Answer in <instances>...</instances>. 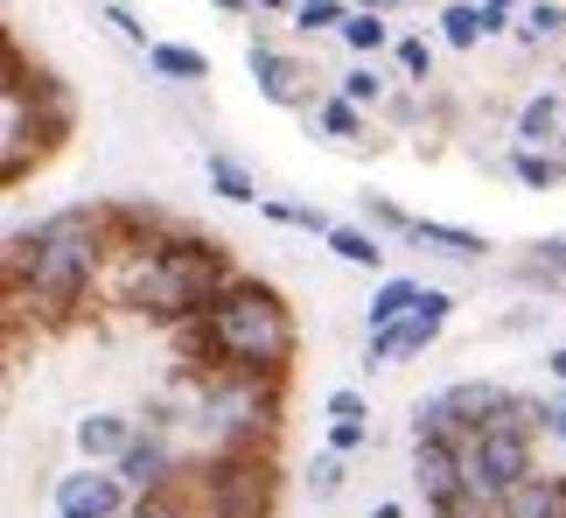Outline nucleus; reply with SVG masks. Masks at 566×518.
Masks as SVG:
<instances>
[{"instance_id": "obj_1", "label": "nucleus", "mask_w": 566, "mask_h": 518, "mask_svg": "<svg viewBox=\"0 0 566 518\" xmlns=\"http://www.w3.org/2000/svg\"><path fill=\"white\" fill-rule=\"evenodd\" d=\"M98 259H105V225L92 210H56L35 239H14L8 273H14V294L42 301V309H71L92 288Z\"/></svg>"}, {"instance_id": "obj_5", "label": "nucleus", "mask_w": 566, "mask_h": 518, "mask_svg": "<svg viewBox=\"0 0 566 518\" xmlns=\"http://www.w3.org/2000/svg\"><path fill=\"white\" fill-rule=\"evenodd\" d=\"M203 498H210V518H266L273 477H266V463H245V456H231V463H217V469H210Z\"/></svg>"}, {"instance_id": "obj_28", "label": "nucleus", "mask_w": 566, "mask_h": 518, "mask_svg": "<svg viewBox=\"0 0 566 518\" xmlns=\"http://www.w3.org/2000/svg\"><path fill=\"white\" fill-rule=\"evenodd\" d=\"M308 490H315V498H336V490H343V463H336V456H315Z\"/></svg>"}, {"instance_id": "obj_9", "label": "nucleus", "mask_w": 566, "mask_h": 518, "mask_svg": "<svg viewBox=\"0 0 566 518\" xmlns=\"http://www.w3.org/2000/svg\"><path fill=\"white\" fill-rule=\"evenodd\" d=\"M441 414L454 435H469V427H490V421H511V393L504 385H483V379H469V385H448L441 393Z\"/></svg>"}, {"instance_id": "obj_12", "label": "nucleus", "mask_w": 566, "mask_h": 518, "mask_svg": "<svg viewBox=\"0 0 566 518\" xmlns=\"http://www.w3.org/2000/svg\"><path fill=\"white\" fill-rule=\"evenodd\" d=\"M496 518H566V484H553V477H517L504 498H496Z\"/></svg>"}, {"instance_id": "obj_32", "label": "nucleus", "mask_w": 566, "mask_h": 518, "mask_svg": "<svg viewBox=\"0 0 566 518\" xmlns=\"http://www.w3.org/2000/svg\"><path fill=\"white\" fill-rule=\"evenodd\" d=\"M322 126H329V134H357V105L350 99H329V105H322Z\"/></svg>"}, {"instance_id": "obj_20", "label": "nucleus", "mask_w": 566, "mask_h": 518, "mask_svg": "<svg viewBox=\"0 0 566 518\" xmlns=\"http://www.w3.org/2000/svg\"><path fill=\"white\" fill-rule=\"evenodd\" d=\"M210 183H217V197H231V204H252V197H259V183H252L231 155H210Z\"/></svg>"}, {"instance_id": "obj_3", "label": "nucleus", "mask_w": 566, "mask_h": 518, "mask_svg": "<svg viewBox=\"0 0 566 518\" xmlns=\"http://www.w3.org/2000/svg\"><path fill=\"white\" fill-rule=\"evenodd\" d=\"M224 288H231V280H224V267H217L210 246L168 239V246H147V252L134 259L126 301H134V309H147V315H161V322H182V315H203Z\"/></svg>"}, {"instance_id": "obj_23", "label": "nucleus", "mask_w": 566, "mask_h": 518, "mask_svg": "<svg viewBox=\"0 0 566 518\" xmlns=\"http://www.w3.org/2000/svg\"><path fill=\"white\" fill-rule=\"evenodd\" d=\"M343 42H350V50H385V21L378 14H350L343 21Z\"/></svg>"}, {"instance_id": "obj_7", "label": "nucleus", "mask_w": 566, "mask_h": 518, "mask_svg": "<svg viewBox=\"0 0 566 518\" xmlns=\"http://www.w3.org/2000/svg\"><path fill=\"white\" fill-rule=\"evenodd\" d=\"M29 141L42 147V120L29 105V77H21V63L8 56V113H0V176H8V183L29 168Z\"/></svg>"}, {"instance_id": "obj_13", "label": "nucleus", "mask_w": 566, "mask_h": 518, "mask_svg": "<svg viewBox=\"0 0 566 518\" xmlns=\"http://www.w3.org/2000/svg\"><path fill=\"white\" fill-rule=\"evenodd\" d=\"M119 477L134 490H168V448L147 435V442H126L119 448Z\"/></svg>"}, {"instance_id": "obj_42", "label": "nucleus", "mask_w": 566, "mask_h": 518, "mask_svg": "<svg viewBox=\"0 0 566 518\" xmlns=\"http://www.w3.org/2000/svg\"><path fill=\"white\" fill-rule=\"evenodd\" d=\"M56 518H71V511H56Z\"/></svg>"}, {"instance_id": "obj_33", "label": "nucleus", "mask_w": 566, "mask_h": 518, "mask_svg": "<svg viewBox=\"0 0 566 518\" xmlns=\"http://www.w3.org/2000/svg\"><path fill=\"white\" fill-rule=\"evenodd\" d=\"M399 63H406L412 77H427V71H433V50H427L420 35H406V42H399Z\"/></svg>"}, {"instance_id": "obj_38", "label": "nucleus", "mask_w": 566, "mask_h": 518, "mask_svg": "<svg viewBox=\"0 0 566 518\" xmlns=\"http://www.w3.org/2000/svg\"><path fill=\"white\" fill-rule=\"evenodd\" d=\"M538 267H546V273H566V239H546V246H538Z\"/></svg>"}, {"instance_id": "obj_21", "label": "nucleus", "mask_w": 566, "mask_h": 518, "mask_svg": "<svg viewBox=\"0 0 566 518\" xmlns=\"http://www.w3.org/2000/svg\"><path fill=\"white\" fill-rule=\"evenodd\" d=\"M329 246H336V259H350V267H378V252H385L371 231H350V225H336Z\"/></svg>"}, {"instance_id": "obj_15", "label": "nucleus", "mask_w": 566, "mask_h": 518, "mask_svg": "<svg viewBox=\"0 0 566 518\" xmlns=\"http://www.w3.org/2000/svg\"><path fill=\"white\" fill-rule=\"evenodd\" d=\"M252 77H259V92H266V99H280V105H294L301 99V71H294V63L287 56H273V50H252Z\"/></svg>"}, {"instance_id": "obj_31", "label": "nucleus", "mask_w": 566, "mask_h": 518, "mask_svg": "<svg viewBox=\"0 0 566 518\" xmlns=\"http://www.w3.org/2000/svg\"><path fill=\"white\" fill-rule=\"evenodd\" d=\"M559 29H566V14L553 8V0H538V8L525 14V35H559Z\"/></svg>"}, {"instance_id": "obj_17", "label": "nucleus", "mask_w": 566, "mask_h": 518, "mask_svg": "<svg viewBox=\"0 0 566 518\" xmlns=\"http://www.w3.org/2000/svg\"><path fill=\"white\" fill-rule=\"evenodd\" d=\"M126 442H134V435H126V421H119V414H92V421H77V448H84V456H119Z\"/></svg>"}, {"instance_id": "obj_6", "label": "nucleus", "mask_w": 566, "mask_h": 518, "mask_svg": "<svg viewBox=\"0 0 566 518\" xmlns=\"http://www.w3.org/2000/svg\"><path fill=\"white\" fill-rule=\"evenodd\" d=\"M448 309H454V301H448L441 288H427V301H420L412 315H399V322H385V330H371V364H399V358H420L427 343L441 336Z\"/></svg>"}, {"instance_id": "obj_16", "label": "nucleus", "mask_w": 566, "mask_h": 518, "mask_svg": "<svg viewBox=\"0 0 566 518\" xmlns=\"http://www.w3.org/2000/svg\"><path fill=\"white\" fill-rule=\"evenodd\" d=\"M420 301H427V288H420V280H385V288L371 294V330H385V322L412 315Z\"/></svg>"}, {"instance_id": "obj_10", "label": "nucleus", "mask_w": 566, "mask_h": 518, "mask_svg": "<svg viewBox=\"0 0 566 518\" xmlns=\"http://www.w3.org/2000/svg\"><path fill=\"white\" fill-rule=\"evenodd\" d=\"M412 477H420V490H427V505H433V511L469 490V477H462V448L441 442V435L420 442V456H412Z\"/></svg>"}, {"instance_id": "obj_37", "label": "nucleus", "mask_w": 566, "mask_h": 518, "mask_svg": "<svg viewBox=\"0 0 566 518\" xmlns=\"http://www.w3.org/2000/svg\"><path fill=\"white\" fill-rule=\"evenodd\" d=\"M364 435H371V427H329V448H336V456H350Z\"/></svg>"}, {"instance_id": "obj_39", "label": "nucleus", "mask_w": 566, "mask_h": 518, "mask_svg": "<svg viewBox=\"0 0 566 518\" xmlns=\"http://www.w3.org/2000/svg\"><path fill=\"white\" fill-rule=\"evenodd\" d=\"M371 518H406V511H399V505H378V511H371Z\"/></svg>"}, {"instance_id": "obj_24", "label": "nucleus", "mask_w": 566, "mask_h": 518, "mask_svg": "<svg viewBox=\"0 0 566 518\" xmlns=\"http://www.w3.org/2000/svg\"><path fill=\"white\" fill-rule=\"evenodd\" d=\"M134 518H189V511H182V498H176V490H140Z\"/></svg>"}, {"instance_id": "obj_2", "label": "nucleus", "mask_w": 566, "mask_h": 518, "mask_svg": "<svg viewBox=\"0 0 566 518\" xmlns=\"http://www.w3.org/2000/svg\"><path fill=\"white\" fill-rule=\"evenodd\" d=\"M203 343L231 372H280L294 358V315L287 301L259 280H231L224 294L203 309Z\"/></svg>"}, {"instance_id": "obj_36", "label": "nucleus", "mask_w": 566, "mask_h": 518, "mask_svg": "<svg viewBox=\"0 0 566 518\" xmlns=\"http://www.w3.org/2000/svg\"><path fill=\"white\" fill-rule=\"evenodd\" d=\"M538 427H553V435L566 442V400H546V406H538Z\"/></svg>"}, {"instance_id": "obj_40", "label": "nucleus", "mask_w": 566, "mask_h": 518, "mask_svg": "<svg viewBox=\"0 0 566 518\" xmlns=\"http://www.w3.org/2000/svg\"><path fill=\"white\" fill-rule=\"evenodd\" d=\"M553 372H559V379H566V351H553Z\"/></svg>"}, {"instance_id": "obj_4", "label": "nucleus", "mask_w": 566, "mask_h": 518, "mask_svg": "<svg viewBox=\"0 0 566 518\" xmlns=\"http://www.w3.org/2000/svg\"><path fill=\"white\" fill-rule=\"evenodd\" d=\"M454 448H462V477L475 498H504V490L517 477H532V442L517 421H490V427H469V435H454Z\"/></svg>"}, {"instance_id": "obj_41", "label": "nucleus", "mask_w": 566, "mask_h": 518, "mask_svg": "<svg viewBox=\"0 0 566 518\" xmlns=\"http://www.w3.org/2000/svg\"><path fill=\"white\" fill-rule=\"evenodd\" d=\"M259 8H287V0H259Z\"/></svg>"}, {"instance_id": "obj_22", "label": "nucleus", "mask_w": 566, "mask_h": 518, "mask_svg": "<svg viewBox=\"0 0 566 518\" xmlns=\"http://www.w3.org/2000/svg\"><path fill=\"white\" fill-rule=\"evenodd\" d=\"M517 134H525L532 147H538V141H553V134H559V105H553V99H532L525 113H517Z\"/></svg>"}, {"instance_id": "obj_35", "label": "nucleus", "mask_w": 566, "mask_h": 518, "mask_svg": "<svg viewBox=\"0 0 566 518\" xmlns=\"http://www.w3.org/2000/svg\"><path fill=\"white\" fill-rule=\"evenodd\" d=\"M105 21H113V29H119L126 42H147V29H140V21H134V14H126V8H105Z\"/></svg>"}, {"instance_id": "obj_14", "label": "nucleus", "mask_w": 566, "mask_h": 518, "mask_svg": "<svg viewBox=\"0 0 566 518\" xmlns=\"http://www.w3.org/2000/svg\"><path fill=\"white\" fill-rule=\"evenodd\" d=\"M406 231H412V239H420L427 252H448V259H475V252H483V239H475V231H462V225H433V218H412Z\"/></svg>"}, {"instance_id": "obj_19", "label": "nucleus", "mask_w": 566, "mask_h": 518, "mask_svg": "<svg viewBox=\"0 0 566 518\" xmlns=\"http://www.w3.org/2000/svg\"><path fill=\"white\" fill-rule=\"evenodd\" d=\"M147 63H155L161 77H210V63L196 56V50H182V42H155V50H147Z\"/></svg>"}, {"instance_id": "obj_27", "label": "nucleus", "mask_w": 566, "mask_h": 518, "mask_svg": "<svg viewBox=\"0 0 566 518\" xmlns=\"http://www.w3.org/2000/svg\"><path fill=\"white\" fill-rule=\"evenodd\" d=\"M336 21H350L343 0H301V29H336Z\"/></svg>"}, {"instance_id": "obj_11", "label": "nucleus", "mask_w": 566, "mask_h": 518, "mask_svg": "<svg viewBox=\"0 0 566 518\" xmlns=\"http://www.w3.org/2000/svg\"><path fill=\"white\" fill-rule=\"evenodd\" d=\"M119 469L113 477H92V469H77V477H63L56 484V511H71V518H119Z\"/></svg>"}, {"instance_id": "obj_18", "label": "nucleus", "mask_w": 566, "mask_h": 518, "mask_svg": "<svg viewBox=\"0 0 566 518\" xmlns=\"http://www.w3.org/2000/svg\"><path fill=\"white\" fill-rule=\"evenodd\" d=\"M441 35L454 42V50H469V42H483V35H490V21H483V8H469V0H454V8L441 14Z\"/></svg>"}, {"instance_id": "obj_30", "label": "nucleus", "mask_w": 566, "mask_h": 518, "mask_svg": "<svg viewBox=\"0 0 566 518\" xmlns=\"http://www.w3.org/2000/svg\"><path fill=\"white\" fill-rule=\"evenodd\" d=\"M329 427H364V400L357 393H329Z\"/></svg>"}, {"instance_id": "obj_29", "label": "nucleus", "mask_w": 566, "mask_h": 518, "mask_svg": "<svg viewBox=\"0 0 566 518\" xmlns=\"http://www.w3.org/2000/svg\"><path fill=\"white\" fill-rule=\"evenodd\" d=\"M433 518H496V505H490V498H475V490H462V498H448Z\"/></svg>"}, {"instance_id": "obj_26", "label": "nucleus", "mask_w": 566, "mask_h": 518, "mask_svg": "<svg viewBox=\"0 0 566 518\" xmlns=\"http://www.w3.org/2000/svg\"><path fill=\"white\" fill-rule=\"evenodd\" d=\"M266 210H273L280 225H301V231H336V225L322 218V210H308V204H266Z\"/></svg>"}, {"instance_id": "obj_34", "label": "nucleus", "mask_w": 566, "mask_h": 518, "mask_svg": "<svg viewBox=\"0 0 566 518\" xmlns=\"http://www.w3.org/2000/svg\"><path fill=\"white\" fill-rule=\"evenodd\" d=\"M343 99H350V105L357 99H378V77L371 71H350V77H343Z\"/></svg>"}, {"instance_id": "obj_8", "label": "nucleus", "mask_w": 566, "mask_h": 518, "mask_svg": "<svg viewBox=\"0 0 566 518\" xmlns=\"http://www.w3.org/2000/svg\"><path fill=\"white\" fill-rule=\"evenodd\" d=\"M259 379H266V372H231L210 393L217 427H224V435H259V427H266V385H259Z\"/></svg>"}, {"instance_id": "obj_25", "label": "nucleus", "mask_w": 566, "mask_h": 518, "mask_svg": "<svg viewBox=\"0 0 566 518\" xmlns=\"http://www.w3.org/2000/svg\"><path fill=\"white\" fill-rule=\"evenodd\" d=\"M511 168H517V183H532V189H546V183H553V162L538 155V147H517V162H511Z\"/></svg>"}]
</instances>
